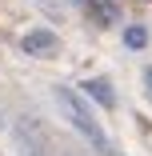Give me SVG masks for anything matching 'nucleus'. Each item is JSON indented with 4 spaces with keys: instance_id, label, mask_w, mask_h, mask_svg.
<instances>
[{
    "instance_id": "1",
    "label": "nucleus",
    "mask_w": 152,
    "mask_h": 156,
    "mask_svg": "<svg viewBox=\"0 0 152 156\" xmlns=\"http://www.w3.org/2000/svg\"><path fill=\"white\" fill-rule=\"evenodd\" d=\"M52 100H56V108H60V116H64L72 128L84 136V140H92L96 148H104V152H112V144L104 140V132H100V124L92 120V108H88V100L80 96V92H72V88H56L52 92Z\"/></svg>"
},
{
    "instance_id": "2",
    "label": "nucleus",
    "mask_w": 152,
    "mask_h": 156,
    "mask_svg": "<svg viewBox=\"0 0 152 156\" xmlns=\"http://www.w3.org/2000/svg\"><path fill=\"white\" fill-rule=\"evenodd\" d=\"M20 48L32 56H48V52H56V32L52 28H28L20 36Z\"/></svg>"
},
{
    "instance_id": "3",
    "label": "nucleus",
    "mask_w": 152,
    "mask_h": 156,
    "mask_svg": "<svg viewBox=\"0 0 152 156\" xmlns=\"http://www.w3.org/2000/svg\"><path fill=\"white\" fill-rule=\"evenodd\" d=\"M84 92H88V96H92L96 104H104V108H112V104H116L112 84H108V80H88V84H84Z\"/></svg>"
},
{
    "instance_id": "4",
    "label": "nucleus",
    "mask_w": 152,
    "mask_h": 156,
    "mask_svg": "<svg viewBox=\"0 0 152 156\" xmlns=\"http://www.w3.org/2000/svg\"><path fill=\"white\" fill-rule=\"evenodd\" d=\"M88 12H92V20L96 24H116V4H112V0H88Z\"/></svg>"
},
{
    "instance_id": "5",
    "label": "nucleus",
    "mask_w": 152,
    "mask_h": 156,
    "mask_svg": "<svg viewBox=\"0 0 152 156\" xmlns=\"http://www.w3.org/2000/svg\"><path fill=\"white\" fill-rule=\"evenodd\" d=\"M124 44H128V48H144V44H148V32H144L140 24H132V28H124Z\"/></svg>"
},
{
    "instance_id": "6",
    "label": "nucleus",
    "mask_w": 152,
    "mask_h": 156,
    "mask_svg": "<svg viewBox=\"0 0 152 156\" xmlns=\"http://www.w3.org/2000/svg\"><path fill=\"white\" fill-rule=\"evenodd\" d=\"M144 84H148V92H152V68H144Z\"/></svg>"
},
{
    "instance_id": "7",
    "label": "nucleus",
    "mask_w": 152,
    "mask_h": 156,
    "mask_svg": "<svg viewBox=\"0 0 152 156\" xmlns=\"http://www.w3.org/2000/svg\"><path fill=\"white\" fill-rule=\"evenodd\" d=\"M72 4H88V0H72Z\"/></svg>"
}]
</instances>
